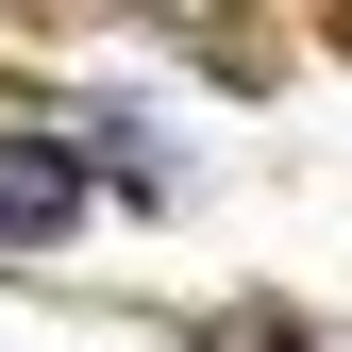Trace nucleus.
Masks as SVG:
<instances>
[{"mask_svg": "<svg viewBox=\"0 0 352 352\" xmlns=\"http://www.w3.org/2000/svg\"><path fill=\"white\" fill-rule=\"evenodd\" d=\"M84 218V168L67 151H0V235H67Z\"/></svg>", "mask_w": 352, "mask_h": 352, "instance_id": "obj_1", "label": "nucleus"}]
</instances>
